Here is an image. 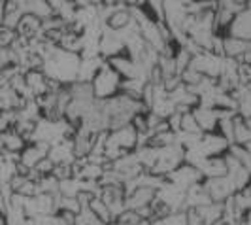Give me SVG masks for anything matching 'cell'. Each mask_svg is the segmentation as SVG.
<instances>
[{"label":"cell","instance_id":"6da1fadb","mask_svg":"<svg viewBox=\"0 0 251 225\" xmlns=\"http://www.w3.org/2000/svg\"><path fill=\"white\" fill-rule=\"evenodd\" d=\"M79 55L74 53H66V51L55 50L44 59V68L42 72L48 76L50 80L61 84V85H70L77 80V68H79Z\"/></svg>","mask_w":251,"mask_h":225},{"label":"cell","instance_id":"7a4b0ae2","mask_svg":"<svg viewBox=\"0 0 251 225\" xmlns=\"http://www.w3.org/2000/svg\"><path fill=\"white\" fill-rule=\"evenodd\" d=\"M121 84H123L121 76L117 74L108 63H104V66L99 70V74L95 76V80L91 82L93 95H95V99L100 100V102L110 100L121 93Z\"/></svg>","mask_w":251,"mask_h":225},{"label":"cell","instance_id":"3957f363","mask_svg":"<svg viewBox=\"0 0 251 225\" xmlns=\"http://www.w3.org/2000/svg\"><path fill=\"white\" fill-rule=\"evenodd\" d=\"M223 59L225 57H217L210 51H201L197 53L193 59H191V64L189 68L197 70L201 76L204 78H210V80H217L221 76V70H223Z\"/></svg>","mask_w":251,"mask_h":225},{"label":"cell","instance_id":"277c9868","mask_svg":"<svg viewBox=\"0 0 251 225\" xmlns=\"http://www.w3.org/2000/svg\"><path fill=\"white\" fill-rule=\"evenodd\" d=\"M166 182L187 193L193 186L202 184L204 178H202V172L199 170V169H195V167H191V165H185V163H183V165L177 167L174 172H170V174L166 176Z\"/></svg>","mask_w":251,"mask_h":225},{"label":"cell","instance_id":"5b68a950","mask_svg":"<svg viewBox=\"0 0 251 225\" xmlns=\"http://www.w3.org/2000/svg\"><path fill=\"white\" fill-rule=\"evenodd\" d=\"M202 186L206 189L208 197L212 199V202H225L226 199H230L236 193V188H234V184L230 182L228 176L214 178V180H204Z\"/></svg>","mask_w":251,"mask_h":225},{"label":"cell","instance_id":"8992f818","mask_svg":"<svg viewBox=\"0 0 251 225\" xmlns=\"http://www.w3.org/2000/svg\"><path fill=\"white\" fill-rule=\"evenodd\" d=\"M199 146H201L202 153L206 155V159H210V157H223V155H226L228 148H230L228 140L225 137H221L219 133H206V135H202Z\"/></svg>","mask_w":251,"mask_h":225},{"label":"cell","instance_id":"52a82bcc","mask_svg":"<svg viewBox=\"0 0 251 225\" xmlns=\"http://www.w3.org/2000/svg\"><path fill=\"white\" fill-rule=\"evenodd\" d=\"M50 148L51 146L44 144V142H30V144H26L25 150L19 153V165L25 167L26 170H32L42 159L48 157Z\"/></svg>","mask_w":251,"mask_h":225},{"label":"cell","instance_id":"ba28073f","mask_svg":"<svg viewBox=\"0 0 251 225\" xmlns=\"http://www.w3.org/2000/svg\"><path fill=\"white\" fill-rule=\"evenodd\" d=\"M226 36L238 38L242 42H251V8L238 13L226 30Z\"/></svg>","mask_w":251,"mask_h":225},{"label":"cell","instance_id":"9c48e42d","mask_svg":"<svg viewBox=\"0 0 251 225\" xmlns=\"http://www.w3.org/2000/svg\"><path fill=\"white\" fill-rule=\"evenodd\" d=\"M132 23H134V21H132V15H130L128 6H126V4H117V8H115V10L108 15V19L104 21V27L113 30V32H123V30L128 28Z\"/></svg>","mask_w":251,"mask_h":225},{"label":"cell","instance_id":"30bf717a","mask_svg":"<svg viewBox=\"0 0 251 225\" xmlns=\"http://www.w3.org/2000/svg\"><path fill=\"white\" fill-rule=\"evenodd\" d=\"M155 195H157L155 189L136 188L130 195H126V199H125L126 210H134V212H138V210L146 208V206H151V202L155 200Z\"/></svg>","mask_w":251,"mask_h":225},{"label":"cell","instance_id":"8fae6325","mask_svg":"<svg viewBox=\"0 0 251 225\" xmlns=\"http://www.w3.org/2000/svg\"><path fill=\"white\" fill-rule=\"evenodd\" d=\"M193 115L199 123V129L202 131V135L206 133H215L217 131V123H219V113L215 108H206V106H197L193 110Z\"/></svg>","mask_w":251,"mask_h":225},{"label":"cell","instance_id":"7c38bea8","mask_svg":"<svg viewBox=\"0 0 251 225\" xmlns=\"http://www.w3.org/2000/svg\"><path fill=\"white\" fill-rule=\"evenodd\" d=\"M48 159H50L55 167H61V165H74L75 157H74V150H72V140H63V142L51 146L50 153H48Z\"/></svg>","mask_w":251,"mask_h":225},{"label":"cell","instance_id":"4fadbf2b","mask_svg":"<svg viewBox=\"0 0 251 225\" xmlns=\"http://www.w3.org/2000/svg\"><path fill=\"white\" fill-rule=\"evenodd\" d=\"M104 59L97 57V59H81L79 68H77V80L75 82H83V84H91L95 80V76L99 74L102 66H104Z\"/></svg>","mask_w":251,"mask_h":225},{"label":"cell","instance_id":"5bb4252c","mask_svg":"<svg viewBox=\"0 0 251 225\" xmlns=\"http://www.w3.org/2000/svg\"><path fill=\"white\" fill-rule=\"evenodd\" d=\"M201 172L204 180H214V178H223L226 176V161L223 157H210L206 159L201 167Z\"/></svg>","mask_w":251,"mask_h":225},{"label":"cell","instance_id":"9a60e30c","mask_svg":"<svg viewBox=\"0 0 251 225\" xmlns=\"http://www.w3.org/2000/svg\"><path fill=\"white\" fill-rule=\"evenodd\" d=\"M195 212L199 214V218L202 220L204 225H214L223 220V202H210V204L202 206L199 210H195Z\"/></svg>","mask_w":251,"mask_h":225},{"label":"cell","instance_id":"2e32d148","mask_svg":"<svg viewBox=\"0 0 251 225\" xmlns=\"http://www.w3.org/2000/svg\"><path fill=\"white\" fill-rule=\"evenodd\" d=\"M0 135H2V142H4V151L19 155L21 151L25 150L26 140L23 137H21V135H17V133H15L13 129L6 131V133H0Z\"/></svg>","mask_w":251,"mask_h":225},{"label":"cell","instance_id":"e0dca14e","mask_svg":"<svg viewBox=\"0 0 251 225\" xmlns=\"http://www.w3.org/2000/svg\"><path fill=\"white\" fill-rule=\"evenodd\" d=\"M251 142V129L248 121H244L242 117H234V129H232V142L236 146H248Z\"/></svg>","mask_w":251,"mask_h":225},{"label":"cell","instance_id":"ac0fdd59","mask_svg":"<svg viewBox=\"0 0 251 225\" xmlns=\"http://www.w3.org/2000/svg\"><path fill=\"white\" fill-rule=\"evenodd\" d=\"M181 113V112H179ZM179 133H189V135H202V131L199 129V123L193 115V110L181 113V127H179Z\"/></svg>","mask_w":251,"mask_h":225},{"label":"cell","instance_id":"d6986e66","mask_svg":"<svg viewBox=\"0 0 251 225\" xmlns=\"http://www.w3.org/2000/svg\"><path fill=\"white\" fill-rule=\"evenodd\" d=\"M185 216H187V225H204L202 220L199 218V214L195 212V210H187Z\"/></svg>","mask_w":251,"mask_h":225},{"label":"cell","instance_id":"ffe728a7","mask_svg":"<svg viewBox=\"0 0 251 225\" xmlns=\"http://www.w3.org/2000/svg\"><path fill=\"white\" fill-rule=\"evenodd\" d=\"M244 148L248 150V153H250V157H251V142H250V144H248V146H244Z\"/></svg>","mask_w":251,"mask_h":225},{"label":"cell","instance_id":"44dd1931","mask_svg":"<svg viewBox=\"0 0 251 225\" xmlns=\"http://www.w3.org/2000/svg\"><path fill=\"white\" fill-rule=\"evenodd\" d=\"M0 113H2V112H0Z\"/></svg>","mask_w":251,"mask_h":225}]
</instances>
